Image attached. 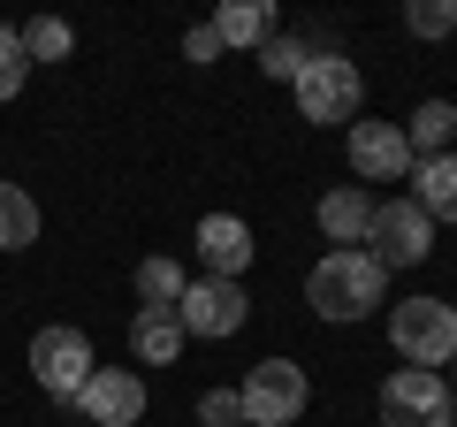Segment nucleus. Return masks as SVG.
I'll return each mask as SVG.
<instances>
[{
  "mask_svg": "<svg viewBox=\"0 0 457 427\" xmlns=\"http://www.w3.org/2000/svg\"><path fill=\"white\" fill-rule=\"evenodd\" d=\"M213 38L260 54L267 38H275V0H221V8H213Z\"/></svg>",
  "mask_w": 457,
  "mask_h": 427,
  "instance_id": "obj_15",
  "label": "nucleus"
},
{
  "mask_svg": "<svg viewBox=\"0 0 457 427\" xmlns=\"http://www.w3.org/2000/svg\"><path fill=\"white\" fill-rule=\"evenodd\" d=\"M92 366H99L92 336L69 329V321H54V329H38V336H31V381L54 397V405H77V389L92 381Z\"/></svg>",
  "mask_w": 457,
  "mask_h": 427,
  "instance_id": "obj_5",
  "label": "nucleus"
},
{
  "mask_svg": "<svg viewBox=\"0 0 457 427\" xmlns=\"http://www.w3.org/2000/svg\"><path fill=\"white\" fill-rule=\"evenodd\" d=\"M343 153H351V176L359 183H404L411 176L404 122H351L343 130Z\"/></svg>",
  "mask_w": 457,
  "mask_h": 427,
  "instance_id": "obj_9",
  "label": "nucleus"
},
{
  "mask_svg": "<svg viewBox=\"0 0 457 427\" xmlns=\"http://www.w3.org/2000/svg\"><path fill=\"white\" fill-rule=\"evenodd\" d=\"M183 62H221V38H213V23H191V31H183Z\"/></svg>",
  "mask_w": 457,
  "mask_h": 427,
  "instance_id": "obj_24",
  "label": "nucleus"
},
{
  "mask_svg": "<svg viewBox=\"0 0 457 427\" xmlns=\"http://www.w3.org/2000/svg\"><path fill=\"white\" fill-rule=\"evenodd\" d=\"M450 366H457V359H450Z\"/></svg>",
  "mask_w": 457,
  "mask_h": 427,
  "instance_id": "obj_25",
  "label": "nucleus"
},
{
  "mask_svg": "<svg viewBox=\"0 0 457 427\" xmlns=\"http://www.w3.org/2000/svg\"><path fill=\"white\" fill-rule=\"evenodd\" d=\"M183 321H176V306H137V321H130V351L145 366H176L183 359Z\"/></svg>",
  "mask_w": 457,
  "mask_h": 427,
  "instance_id": "obj_13",
  "label": "nucleus"
},
{
  "mask_svg": "<svg viewBox=\"0 0 457 427\" xmlns=\"http://www.w3.org/2000/svg\"><path fill=\"white\" fill-rule=\"evenodd\" d=\"M290 99H297V115L305 122H359V107H366V77H359V62H343V54H320L312 46L305 54V69H297V84H290Z\"/></svg>",
  "mask_w": 457,
  "mask_h": 427,
  "instance_id": "obj_2",
  "label": "nucleus"
},
{
  "mask_svg": "<svg viewBox=\"0 0 457 427\" xmlns=\"http://www.w3.org/2000/svg\"><path fill=\"white\" fill-rule=\"evenodd\" d=\"M381 427H457V397L427 366H396L381 381Z\"/></svg>",
  "mask_w": 457,
  "mask_h": 427,
  "instance_id": "obj_8",
  "label": "nucleus"
},
{
  "mask_svg": "<svg viewBox=\"0 0 457 427\" xmlns=\"http://www.w3.org/2000/svg\"><path fill=\"white\" fill-rule=\"evenodd\" d=\"M305 54H312L305 38H282V31H275V38L260 46V69H267L275 84H297V69H305Z\"/></svg>",
  "mask_w": 457,
  "mask_h": 427,
  "instance_id": "obj_21",
  "label": "nucleus"
},
{
  "mask_svg": "<svg viewBox=\"0 0 457 427\" xmlns=\"http://www.w3.org/2000/svg\"><path fill=\"white\" fill-rule=\"evenodd\" d=\"M183 260H168V252H153V260H137V306H176L183 297Z\"/></svg>",
  "mask_w": 457,
  "mask_h": 427,
  "instance_id": "obj_18",
  "label": "nucleus"
},
{
  "mask_svg": "<svg viewBox=\"0 0 457 427\" xmlns=\"http://www.w3.org/2000/svg\"><path fill=\"white\" fill-rule=\"evenodd\" d=\"M176 321H183V336H206V344H228V336L252 321V297H245V282H221V275H191L183 282V297H176Z\"/></svg>",
  "mask_w": 457,
  "mask_h": 427,
  "instance_id": "obj_7",
  "label": "nucleus"
},
{
  "mask_svg": "<svg viewBox=\"0 0 457 427\" xmlns=\"http://www.w3.org/2000/svg\"><path fill=\"white\" fill-rule=\"evenodd\" d=\"M366 230H374V191L366 183H336L320 198V237L336 252H366Z\"/></svg>",
  "mask_w": 457,
  "mask_h": 427,
  "instance_id": "obj_12",
  "label": "nucleus"
},
{
  "mask_svg": "<svg viewBox=\"0 0 457 427\" xmlns=\"http://www.w3.org/2000/svg\"><path fill=\"white\" fill-rule=\"evenodd\" d=\"M23 84H31V54H23V38L0 23V99H16Z\"/></svg>",
  "mask_w": 457,
  "mask_h": 427,
  "instance_id": "obj_22",
  "label": "nucleus"
},
{
  "mask_svg": "<svg viewBox=\"0 0 457 427\" xmlns=\"http://www.w3.org/2000/svg\"><path fill=\"white\" fill-rule=\"evenodd\" d=\"M305 405H312V381H305L297 359H260L245 381H237V412H245V427H290Z\"/></svg>",
  "mask_w": 457,
  "mask_h": 427,
  "instance_id": "obj_4",
  "label": "nucleus"
},
{
  "mask_svg": "<svg viewBox=\"0 0 457 427\" xmlns=\"http://www.w3.org/2000/svg\"><path fill=\"white\" fill-rule=\"evenodd\" d=\"M16 38H23V54H31V69H38V62H69V54H77V31H69L62 16H31Z\"/></svg>",
  "mask_w": 457,
  "mask_h": 427,
  "instance_id": "obj_19",
  "label": "nucleus"
},
{
  "mask_svg": "<svg viewBox=\"0 0 457 427\" xmlns=\"http://www.w3.org/2000/svg\"><path fill=\"white\" fill-rule=\"evenodd\" d=\"M23 245H38V206L23 183L0 176V252H23Z\"/></svg>",
  "mask_w": 457,
  "mask_h": 427,
  "instance_id": "obj_17",
  "label": "nucleus"
},
{
  "mask_svg": "<svg viewBox=\"0 0 457 427\" xmlns=\"http://www.w3.org/2000/svg\"><path fill=\"white\" fill-rule=\"evenodd\" d=\"M252 252H260V237H252L237 214H206V222H198V267H206V275L237 282L252 267Z\"/></svg>",
  "mask_w": 457,
  "mask_h": 427,
  "instance_id": "obj_11",
  "label": "nucleus"
},
{
  "mask_svg": "<svg viewBox=\"0 0 457 427\" xmlns=\"http://www.w3.org/2000/svg\"><path fill=\"white\" fill-rule=\"evenodd\" d=\"M450 138H457V107L450 99H420L404 115V146H411V161H435V153H450Z\"/></svg>",
  "mask_w": 457,
  "mask_h": 427,
  "instance_id": "obj_16",
  "label": "nucleus"
},
{
  "mask_svg": "<svg viewBox=\"0 0 457 427\" xmlns=\"http://www.w3.org/2000/svg\"><path fill=\"white\" fill-rule=\"evenodd\" d=\"M381 290H389V275H381L366 252H320L312 275H305V306L320 313V321H336V329L381 313Z\"/></svg>",
  "mask_w": 457,
  "mask_h": 427,
  "instance_id": "obj_1",
  "label": "nucleus"
},
{
  "mask_svg": "<svg viewBox=\"0 0 457 427\" xmlns=\"http://www.w3.org/2000/svg\"><path fill=\"white\" fill-rule=\"evenodd\" d=\"M404 31L411 38H450L457 31V0H411V8H404Z\"/></svg>",
  "mask_w": 457,
  "mask_h": 427,
  "instance_id": "obj_20",
  "label": "nucleus"
},
{
  "mask_svg": "<svg viewBox=\"0 0 457 427\" xmlns=\"http://www.w3.org/2000/svg\"><path fill=\"white\" fill-rule=\"evenodd\" d=\"M411 206H420L427 222H457V153L411 161Z\"/></svg>",
  "mask_w": 457,
  "mask_h": 427,
  "instance_id": "obj_14",
  "label": "nucleus"
},
{
  "mask_svg": "<svg viewBox=\"0 0 457 427\" xmlns=\"http://www.w3.org/2000/svg\"><path fill=\"white\" fill-rule=\"evenodd\" d=\"M435 252V222H427L411 198H374V230H366V260L381 275H404Z\"/></svg>",
  "mask_w": 457,
  "mask_h": 427,
  "instance_id": "obj_6",
  "label": "nucleus"
},
{
  "mask_svg": "<svg viewBox=\"0 0 457 427\" xmlns=\"http://www.w3.org/2000/svg\"><path fill=\"white\" fill-rule=\"evenodd\" d=\"M77 412L92 427H137L145 420V381H137V366H92V381L77 389Z\"/></svg>",
  "mask_w": 457,
  "mask_h": 427,
  "instance_id": "obj_10",
  "label": "nucleus"
},
{
  "mask_svg": "<svg viewBox=\"0 0 457 427\" xmlns=\"http://www.w3.org/2000/svg\"><path fill=\"white\" fill-rule=\"evenodd\" d=\"M198 420H206V427H245V412H237V389H206V397H198Z\"/></svg>",
  "mask_w": 457,
  "mask_h": 427,
  "instance_id": "obj_23",
  "label": "nucleus"
},
{
  "mask_svg": "<svg viewBox=\"0 0 457 427\" xmlns=\"http://www.w3.org/2000/svg\"><path fill=\"white\" fill-rule=\"evenodd\" d=\"M389 344H396L404 366L442 374V366L457 359V306H442V297H404V306H389Z\"/></svg>",
  "mask_w": 457,
  "mask_h": 427,
  "instance_id": "obj_3",
  "label": "nucleus"
}]
</instances>
